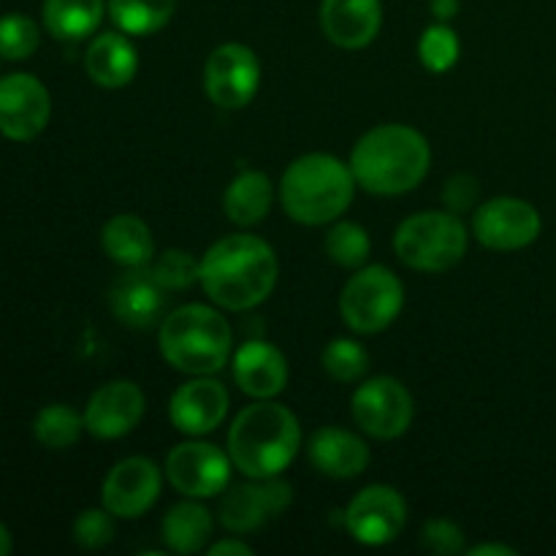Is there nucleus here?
Segmentation results:
<instances>
[{
  "label": "nucleus",
  "mask_w": 556,
  "mask_h": 556,
  "mask_svg": "<svg viewBox=\"0 0 556 556\" xmlns=\"http://www.w3.org/2000/svg\"><path fill=\"white\" fill-rule=\"evenodd\" d=\"M277 280L280 261L271 244L255 233H228L201 255V288L228 313H248L264 304Z\"/></svg>",
  "instance_id": "nucleus-1"
},
{
  "label": "nucleus",
  "mask_w": 556,
  "mask_h": 556,
  "mask_svg": "<svg viewBox=\"0 0 556 556\" xmlns=\"http://www.w3.org/2000/svg\"><path fill=\"white\" fill-rule=\"evenodd\" d=\"M432 147L421 130L386 123L353 144L351 172L358 188L372 195H405L427 179Z\"/></svg>",
  "instance_id": "nucleus-2"
},
{
  "label": "nucleus",
  "mask_w": 556,
  "mask_h": 556,
  "mask_svg": "<svg viewBox=\"0 0 556 556\" xmlns=\"http://www.w3.org/2000/svg\"><path fill=\"white\" fill-rule=\"evenodd\" d=\"M302 448V424L291 407L255 400L237 413L228 429V456L244 478H275L293 465Z\"/></svg>",
  "instance_id": "nucleus-3"
},
{
  "label": "nucleus",
  "mask_w": 556,
  "mask_h": 556,
  "mask_svg": "<svg viewBox=\"0 0 556 556\" xmlns=\"http://www.w3.org/2000/svg\"><path fill=\"white\" fill-rule=\"evenodd\" d=\"M356 193L351 163L329 152L296 157L280 179L282 210L302 226H329L340 220Z\"/></svg>",
  "instance_id": "nucleus-4"
},
{
  "label": "nucleus",
  "mask_w": 556,
  "mask_h": 556,
  "mask_svg": "<svg viewBox=\"0 0 556 556\" xmlns=\"http://www.w3.org/2000/svg\"><path fill=\"white\" fill-rule=\"evenodd\" d=\"M157 348L168 367L182 375H215L231 362V324L206 304H182L163 318Z\"/></svg>",
  "instance_id": "nucleus-5"
},
{
  "label": "nucleus",
  "mask_w": 556,
  "mask_h": 556,
  "mask_svg": "<svg viewBox=\"0 0 556 556\" xmlns=\"http://www.w3.org/2000/svg\"><path fill=\"white\" fill-rule=\"evenodd\" d=\"M470 233L454 212H416L394 233V253L405 266L427 275H443L465 258Z\"/></svg>",
  "instance_id": "nucleus-6"
},
{
  "label": "nucleus",
  "mask_w": 556,
  "mask_h": 556,
  "mask_svg": "<svg viewBox=\"0 0 556 556\" xmlns=\"http://www.w3.org/2000/svg\"><path fill=\"white\" fill-rule=\"evenodd\" d=\"M405 307V286L386 266L364 264L351 275L340 293V315L356 334H380L400 318Z\"/></svg>",
  "instance_id": "nucleus-7"
},
{
  "label": "nucleus",
  "mask_w": 556,
  "mask_h": 556,
  "mask_svg": "<svg viewBox=\"0 0 556 556\" xmlns=\"http://www.w3.org/2000/svg\"><path fill=\"white\" fill-rule=\"evenodd\" d=\"M353 421L375 440H396L410 429L416 402L402 380L380 375L356 389L351 400Z\"/></svg>",
  "instance_id": "nucleus-8"
},
{
  "label": "nucleus",
  "mask_w": 556,
  "mask_h": 556,
  "mask_svg": "<svg viewBox=\"0 0 556 556\" xmlns=\"http://www.w3.org/2000/svg\"><path fill=\"white\" fill-rule=\"evenodd\" d=\"M541 212L530 201L514 199V195L483 201L472 212V233L483 248L494 253H516V250L530 248L541 237Z\"/></svg>",
  "instance_id": "nucleus-9"
},
{
  "label": "nucleus",
  "mask_w": 556,
  "mask_h": 556,
  "mask_svg": "<svg viewBox=\"0 0 556 556\" xmlns=\"http://www.w3.org/2000/svg\"><path fill=\"white\" fill-rule=\"evenodd\" d=\"M261 87V60L248 43H220L204 65V92L215 106L244 109Z\"/></svg>",
  "instance_id": "nucleus-10"
},
{
  "label": "nucleus",
  "mask_w": 556,
  "mask_h": 556,
  "mask_svg": "<svg viewBox=\"0 0 556 556\" xmlns=\"http://www.w3.org/2000/svg\"><path fill=\"white\" fill-rule=\"evenodd\" d=\"M291 503L293 489L280 476L250 478L248 483H239V486L228 483L220 508H217V519L228 532L248 535V532L261 530L266 521L286 514Z\"/></svg>",
  "instance_id": "nucleus-11"
},
{
  "label": "nucleus",
  "mask_w": 556,
  "mask_h": 556,
  "mask_svg": "<svg viewBox=\"0 0 556 556\" xmlns=\"http://www.w3.org/2000/svg\"><path fill=\"white\" fill-rule=\"evenodd\" d=\"M233 462L228 451L212 443H179L166 456V478L182 497L206 500L223 494L231 483Z\"/></svg>",
  "instance_id": "nucleus-12"
},
{
  "label": "nucleus",
  "mask_w": 556,
  "mask_h": 556,
  "mask_svg": "<svg viewBox=\"0 0 556 556\" xmlns=\"http://www.w3.org/2000/svg\"><path fill=\"white\" fill-rule=\"evenodd\" d=\"M407 525V503L394 486L372 483L362 489L345 508V530L362 546H389Z\"/></svg>",
  "instance_id": "nucleus-13"
},
{
  "label": "nucleus",
  "mask_w": 556,
  "mask_h": 556,
  "mask_svg": "<svg viewBox=\"0 0 556 556\" xmlns=\"http://www.w3.org/2000/svg\"><path fill=\"white\" fill-rule=\"evenodd\" d=\"M163 489L161 470L147 456L117 462L103 478L101 505L114 519H141L157 503Z\"/></svg>",
  "instance_id": "nucleus-14"
},
{
  "label": "nucleus",
  "mask_w": 556,
  "mask_h": 556,
  "mask_svg": "<svg viewBox=\"0 0 556 556\" xmlns=\"http://www.w3.org/2000/svg\"><path fill=\"white\" fill-rule=\"evenodd\" d=\"M52 117V98L33 74H9L0 79V134L11 141H33Z\"/></svg>",
  "instance_id": "nucleus-15"
},
{
  "label": "nucleus",
  "mask_w": 556,
  "mask_h": 556,
  "mask_svg": "<svg viewBox=\"0 0 556 556\" xmlns=\"http://www.w3.org/2000/svg\"><path fill=\"white\" fill-rule=\"evenodd\" d=\"M228 405H231V396L220 380L212 375H193L172 394L168 418L188 438H204L226 421Z\"/></svg>",
  "instance_id": "nucleus-16"
},
{
  "label": "nucleus",
  "mask_w": 556,
  "mask_h": 556,
  "mask_svg": "<svg viewBox=\"0 0 556 556\" xmlns=\"http://www.w3.org/2000/svg\"><path fill=\"white\" fill-rule=\"evenodd\" d=\"M144 410V391L134 380H112L87 402L85 429L98 440H119L139 427Z\"/></svg>",
  "instance_id": "nucleus-17"
},
{
  "label": "nucleus",
  "mask_w": 556,
  "mask_h": 556,
  "mask_svg": "<svg viewBox=\"0 0 556 556\" xmlns=\"http://www.w3.org/2000/svg\"><path fill=\"white\" fill-rule=\"evenodd\" d=\"M109 307L119 324L130 329H150L166 307V288L157 282L152 266L125 269L109 291Z\"/></svg>",
  "instance_id": "nucleus-18"
},
{
  "label": "nucleus",
  "mask_w": 556,
  "mask_h": 556,
  "mask_svg": "<svg viewBox=\"0 0 556 556\" xmlns=\"http://www.w3.org/2000/svg\"><path fill=\"white\" fill-rule=\"evenodd\" d=\"M231 372L239 391L250 400H275L288 386L286 353L264 340H248L231 356Z\"/></svg>",
  "instance_id": "nucleus-19"
},
{
  "label": "nucleus",
  "mask_w": 556,
  "mask_h": 556,
  "mask_svg": "<svg viewBox=\"0 0 556 556\" xmlns=\"http://www.w3.org/2000/svg\"><path fill=\"white\" fill-rule=\"evenodd\" d=\"M383 27V3L380 0H320V30L334 47L356 49L369 47Z\"/></svg>",
  "instance_id": "nucleus-20"
},
{
  "label": "nucleus",
  "mask_w": 556,
  "mask_h": 556,
  "mask_svg": "<svg viewBox=\"0 0 556 556\" xmlns=\"http://www.w3.org/2000/svg\"><path fill=\"white\" fill-rule=\"evenodd\" d=\"M307 459L324 476L337 481L358 478L369 465V448L358 434L342 427H324L309 438Z\"/></svg>",
  "instance_id": "nucleus-21"
},
{
  "label": "nucleus",
  "mask_w": 556,
  "mask_h": 556,
  "mask_svg": "<svg viewBox=\"0 0 556 556\" xmlns=\"http://www.w3.org/2000/svg\"><path fill=\"white\" fill-rule=\"evenodd\" d=\"M85 71L103 90H119L134 81L139 71V54L123 30L101 33L87 47Z\"/></svg>",
  "instance_id": "nucleus-22"
},
{
  "label": "nucleus",
  "mask_w": 556,
  "mask_h": 556,
  "mask_svg": "<svg viewBox=\"0 0 556 556\" xmlns=\"http://www.w3.org/2000/svg\"><path fill=\"white\" fill-rule=\"evenodd\" d=\"M101 248L123 269H139L155 261V239L150 226L136 215H114L103 223Z\"/></svg>",
  "instance_id": "nucleus-23"
},
{
  "label": "nucleus",
  "mask_w": 556,
  "mask_h": 556,
  "mask_svg": "<svg viewBox=\"0 0 556 556\" xmlns=\"http://www.w3.org/2000/svg\"><path fill=\"white\" fill-rule=\"evenodd\" d=\"M275 185L264 172H242L231 179L223 195L226 217L239 228H253L271 212Z\"/></svg>",
  "instance_id": "nucleus-24"
},
{
  "label": "nucleus",
  "mask_w": 556,
  "mask_h": 556,
  "mask_svg": "<svg viewBox=\"0 0 556 556\" xmlns=\"http://www.w3.org/2000/svg\"><path fill=\"white\" fill-rule=\"evenodd\" d=\"M212 530H215V519H212L210 510L204 508L195 500L188 503H177L174 508H168V514L163 516L161 535L166 543L168 552L177 554H195L210 543Z\"/></svg>",
  "instance_id": "nucleus-25"
},
{
  "label": "nucleus",
  "mask_w": 556,
  "mask_h": 556,
  "mask_svg": "<svg viewBox=\"0 0 556 556\" xmlns=\"http://www.w3.org/2000/svg\"><path fill=\"white\" fill-rule=\"evenodd\" d=\"M106 0H43V27L58 41H81L101 27Z\"/></svg>",
  "instance_id": "nucleus-26"
},
{
  "label": "nucleus",
  "mask_w": 556,
  "mask_h": 556,
  "mask_svg": "<svg viewBox=\"0 0 556 556\" xmlns=\"http://www.w3.org/2000/svg\"><path fill=\"white\" fill-rule=\"evenodd\" d=\"M106 11L125 36H152L172 22L177 0H106Z\"/></svg>",
  "instance_id": "nucleus-27"
},
{
  "label": "nucleus",
  "mask_w": 556,
  "mask_h": 556,
  "mask_svg": "<svg viewBox=\"0 0 556 556\" xmlns=\"http://www.w3.org/2000/svg\"><path fill=\"white\" fill-rule=\"evenodd\" d=\"M81 432H85V416H79L68 405H47L43 410H38L36 421H33V434L49 451L71 448L79 443Z\"/></svg>",
  "instance_id": "nucleus-28"
},
{
  "label": "nucleus",
  "mask_w": 556,
  "mask_h": 556,
  "mask_svg": "<svg viewBox=\"0 0 556 556\" xmlns=\"http://www.w3.org/2000/svg\"><path fill=\"white\" fill-rule=\"evenodd\" d=\"M324 250L337 266H342V269H362V266L367 264L372 242H369L367 228L358 226V223L334 220L329 231H326Z\"/></svg>",
  "instance_id": "nucleus-29"
},
{
  "label": "nucleus",
  "mask_w": 556,
  "mask_h": 556,
  "mask_svg": "<svg viewBox=\"0 0 556 556\" xmlns=\"http://www.w3.org/2000/svg\"><path fill=\"white\" fill-rule=\"evenodd\" d=\"M320 364L337 383H358L369 372V353L362 342L334 337L320 353Z\"/></svg>",
  "instance_id": "nucleus-30"
},
{
  "label": "nucleus",
  "mask_w": 556,
  "mask_h": 556,
  "mask_svg": "<svg viewBox=\"0 0 556 556\" xmlns=\"http://www.w3.org/2000/svg\"><path fill=\"white\" fill-rule=\"evenodd\" d=\"M459 36H456L454 27H448V22H438V25H429L421 33V41H418V58H421L424 68L432 71V74H445L456 65L459 60Z\"/></svg>",
  "instance_id": "nucleus-31"
},
{
  "label": "nucleus",
  "mask_w": 556,
  "mask_h": 556,
  "mask_svg": "<svg viewBox=\"0 0 556 556\" xmlns=\"http://www.w3.org/2000/svg\"><path fill=\"white\" fill-rule=\"evenodd\" d=\"M41 43V30L25 14L0 16V58L27 60Z\"/></svg>",
  "instance_id": "nucleus-32"
},
{
  "label": "nucleus",
  "mask_w": 556,
  "mask_h": 556,
  "mask_svg": "<svg viewBox=\"0 0 556 556\" xmlns=\"http://www.w3.org/2000/svg\"><path fill=\"white\" fill-rule=\"evenodd\" d=\"M150 266L166 291H188L193 282H199L201 261H195L188 250H166Z\"/></svg>",
  "instance_id": "nucleus-33"
},
{
  "label": "nucleus",
  "mask_w": 556,
  "mask_h": 556,
  "mask_svg": "<svg viewBox=\"0 0 556 556\" xmlns=\"http://www.w3.org/2000/svg\"><path fill=\"white\" fill-rule=\"evenodd\" d=\"M74 541L79 548L98 552L114 541V516L106 508H87L74 521Z\"/></svg>",
  "instance_id": "nucleus-34"
},
{
  "label": "nucleus",
  "mask_w": 556,
  "mask_h": 556,
  "mask_svg": "<svg viewBox=\"0 0 556 556\" xmlns=\"http://www.w3.org/2000/svg\"><path fill=\"white\" fill-rule=\"evenodd\" d=\"M421 546L427 552L440 554V556H454L465 554V532L459 525L448 519H432L424 525L421 530Z\"/></svg>",
  "instance_id": "nucleus-35"
},
{
  "label": "nucleus",
  "mask_w": 556,
  "mask_h": 556,
  "mask_svg": "<svg viewBox=\"0 0 556 556\" xmlns=\"http://www.w3.org/2000/svg\"><path fill=\"white\" fill-rule=\"evenodd\" d=\"M478 195H481V185L470 174H456L445 182L443 188V206L454 215H465L478 206Z\"/></svg>",
  "instance_id": "nucleus-36"
},
{
  "label": "nucleus",
  "mask_w": 556,
  "mask_h": 556,
  "mask_svg": "<svg viewBox=\"0 0 556 556\" xmlns=\"http://www.w3.org/2000/svg\"><path fill=\"white\" fill-rule=\"evenodd\" d=\"M253 548L248 543L237 541V538H226V541H217L210 546V556H250Z\"/></svg>",
  "instance_id": "nucleus-37"
},
{
  "label": "nucleus",
  "mask_w": 556,
  "mask_h": 556,
  "mask_svg": "<svg viewBox=\"0 0 556 556\" xmlns=\"http://www.w3.org/2000/svg\"><path fill=\"white\" fill-rule=\"evenodd\" d=\"M470 556H516L519 552L510 546H503V543H483V546L467 548Z\"/></svg>",
  "instance_id": "nucleus-38"
},
{
  "label": "nucleus",
  "mask_w": 556,
  "mask_h": 556,
  "mask_svg": "<svg viewBox=\"0 0 556 556\" xmlns=\"http://www.w3.org/2000/svg\"><path fill=\"white\" fill-rule=\"evenodd\" d=\"M432 11L440 22H451L459 14V0H432Z\"/></svg>",
  "instance_id": "nucleus-39"
},
{
  "label": "nucleus",
  "mask_w": 556,
  "mask_h": 556,
  "mask_svg": "<svg viewBox=\"0 0 556 556\" xmlns=\"http://www.w3.org/2000/svg\"><path fill=\"white\" fill-rule=\"evenodd\" d=\"M11 548H14V541H11V532L5 530V525H0V556L11 554Z\"/></svg>",
  "instance_id": "nucleus-40"
}]
</instances>
